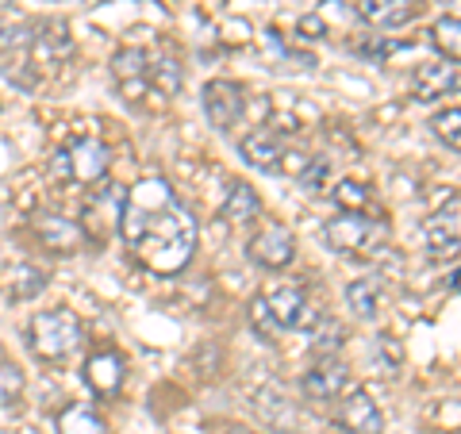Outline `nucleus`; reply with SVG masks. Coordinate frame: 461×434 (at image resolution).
<instances>
[{"instance_id": "ddd939ff", "label": "nucleus", "mask_w": 461, "mask_h": 434, "mask_svg": "<svg viewBox=\"0 0 461 434\" xmlns=\"http://www.w3.org/2000/svg\"><path fill=\"white\" fill-rule=\"evenodd\" d=\"M411 93H415L420 104L454 96L457 93V62H446V58H438V62H423L411 77Z\"/></svg>"}, {"instance_id": "2eb2a0df", "label": "nucleus", "mask_w": 461, "mask_h": 434, "mask_svg": "<svg viewBox=\"0 0 461 434\" xmlns=\"http://www.w3.org/2000/svg\"><path fill=\"white\" fill-rule=\"evenodd\" d=\"M85 384H89L93 396H100V400L120 396V388H123V357L115 350H96L89 361H85Z\"/></svg>"}, {"instance_id": "9d476101", "label": "nucleus", "mask_w": 461, "mask_h": 434, "mask_svg": "<svg viewBox=\"0 0 461 434\" xmlns=\"http://www.w3.org/2000/svg\"><path fill=\"white\" fill-rule=\"evenodd\" d=\"M346 384H350V369H346L339 357H320L304 377H300V393L315 403H330L346 393Z\"/></svg>"}, {"instance_id": "6ab92c4d", "label": "nucleus", "mask_w": 461, "mask_h": 434, "mask_svg": "<svg viewBox=\"0 0 461 434\" xmlns=\"http://www.w3.org/2000/svg\"><path fill=\"white\" fill-rule=\"evenodd\" d=\"M0 288H5V296L16 300V303L35 300L42 288H47V273H42L39 266H32V262H20V266L0 273Z\"/></svg>"}, {"instance_id": "7ed1b4c3", "label": "nucleus", "mask_w": 461, "mask_h": 434, "mask_svg": "<svg viewBox=\"0 0 461 434\" xmlns=\"http://www.w3.org/2000/svg\"><path fill=\"white\" fill-rule=\"evenodd\" d=\"M85 330L81 320L69 308H50V312H39L32 327H27V342L42 361H66L69 354L81 346Z\"/></svg>"}, {"instance_id": "dca6fc26", "label": "nucleus", "mask_w": 461, "mask_h": 434, "mask_svg": "<svg viewBox=\"0 0 461 434\" xmlns=\"http://www.w3.org/2000/svg\"><path fill=\"white\" fill-rule=\"evenodd\" d=\"M239 154L247 158V166H254V169L277 173L281 154H285V139L277 131H269V127H258V131H250L239 142Z\"/></svg>"}, {"instance_id": "2f4dec72", "label": "nucleus", "mask_w": 461, "mask_h": 434, "mask_svg": "<svg viewBox=\"0 0 461 434\" xmlns=\"http://www.w3.org/2000/svg\"><path fill=\"white\" fill-rule=\"evenodd\" d=\"M250 320H254V330L262 335V330H277V323H273V315L266 308V296H254L250 300Z\"/></svg>"}, {"instance_id": "39448f33", "label": "nucleus", "mask_w": 461, "mask_h": 434, "mask_svg": "<svg viewBox=\"0 0 461 434\" xmlns=\"http://www.w3.org/2000/svg\"><path fill=\"white\" fill-rule=\"evenodd\" d=\"M54 169L66 173V177L77 181V185H100L112 169V150L100 139H74L62 154H58Z\"/></svg>"}, {"instance_id": "cd10ccee", "label": "nucleus", "mask_w": 461, "mask_h": 434, "mask_svg": "<svg viewBox=\"0 0 461 434\" xmlns=\"http://www.w3.org/2000/svg\"><path fill=\"white\" fill-rule=\"evenodd\" d=\"M23 393V369L12 366V361H0V408L16 403Z\"/></svg>"}, {"instance_id": "a878e982", "label": "nucleus", "mask_w": 461, "mask_h": 434, "mask_svg": "<svg viewBox=\"0 0 461 434\" xmlns=\"http://www.w3.org/2000/svg\"><path fill=\"white\" fill-rule=\"evenodd\" d=\"M457 127H461V108H454V104L430 120V131H435V139L446 142V147H450L454 154L461 150V131H457Z\"/></svg>"}, {"instance_id": "423d86ee", "label": "nucleus", "mask_w": 461, "mask_h": 434, "mask_svg": "<svg viewBox=\"0 0 461 434\" xmlns=\"http://www.w3.org/2000/svg\"><path fill=\"white\" fill-rule=\"evenodd\" d=\"M200 104H204V115L215 131H230L239 120H242V108H247V96H242V85L239 81H227V77H212L200 93Z\"/></svg>"}, {"instance_id": "c85d7f7f", "label": "nucleus", "mask_w": 461, "mask_h": 434, "mask_svg": "<svg viewBox=\"0 0 461 434\" xmlns=\"http://www.w3.org/2000/svg\"><path fill=\"white\" fill-rule=\"evenodd\" d=\"M335 204L342 212H362L369 204V189H366V185H357V181H342L335 189Z\"/></svg>"}, {"instance_id": "bb28decb", "label": "nucleus", "mask_w": 461, "mask_h": 434, "mask_svg": "<svg viewBox=\"0 0 461 434\" xmlns=\"http://www.w3.org/2000/svg\"><path fill=\"white\" fill-rule=\"evenodd\" d=\"M277 411H285V415H296V408L285 400V393H281L277 384H273V388H262V393H258V415H262L266 423L273 427V423H277Z\"/></svg>"}, {"instance_id": "5701e85b", "label": "nucleus", "mask_w": 461, "mask_h": 434, "mask_svg": "<svg viewBox=\"0 0 461 434\" xmlns=\"http://www.w3.org/2000/svg\"><path fill=\"white\" fill-rule=\"evenodd\" d=\"M342 342H346V327L320 312V320L312 323V350H315V357H335V350Z\"/></svg>"}, {"instance_id": "393cba45", "label": "nucleus", "mask_w": 461, "mask_h": 434, "mask_svg": "<svg viewBox=\"0 0 461 434\" xmlns=\"http://www.w3.org/2000/svg\"><path fill=\"white\" fill-rule=\"evenodd\" d=\"M147 81L162 96H177L181 93V66L173 62V58H158L154 66H147Z\"/></svg>"}, {"instance_id": "7c9ffc66", "label": "nucleus", "mask_w": 461, "mask_h": 434, "mask_svg": "<svg viewBox=\"0 0 461 434\" xmlns=\"http://www.w3.org/2000/svg\"><path fill=\"white\" fill-rule=\"evenodd\" d=\"M308 162H312V158H308L304 150H288V147H285V154H281V166H277V173H285V177H300V173L308 169Z\"/></svg>"}, {"instance_id": "f03ea898", "label": "nucleus", "mask_w": 461, "mask_h": 434, "mask_svg": "<svg viewBox=\"0 0 461 434\" xmlns=\"http://www.w3.org/2000/svg\"><path fill=\"white\" fill-rule=\"evenodd\" d=\"M323 242L335 254L350 258H377L388 246V227L381 220H369L366 212H339L335 220H327Z\"/></svg>"}, {"instance_id": "4468645a", "label": "nucleus", "mask_w": 461, "mask_h": 434, "mask_svg": "<svg viewBox=\"0 0 461 434\" xmlns=\"http://www.w3.org/2000/svg\"><path fill=\"white\" fill-rule=\"evenodd\" d=\"M147 66H150V58H147V50H142V47H123V50H115V58H112V77H115V85L123 89L127 100H139L142 93L150 89Z\"/></svg>"}, {"instance_id": "f8f14e48", "label": "nucleus", "mask_w": 461, "mask_h": 434, "mask_svg": "<svg viewBox=\"0 0 461 434\" xmlns=\"http://www.w3.org/2000/svg\"><path fill=\"white\" fill-rule=\"evenodd\" d=\"M32 231L50 254H77L81 246H89L81 235V227L74 220H66V215H58V212H39L32 220Z\"/></svg>"}, {"instance_id": "473e14b6", "label": "nucleus", "mask_w": 461, "mask_h": 434, "mask_svg": "<svg viewBox=\"0 0 461 434\" xmlns=\"http://www.w3.org/2000/svg\"><path fill=\"white\" fill-rule=\"evenodd\" d=\"M296 32L304 35V39H323L327 35V23H323V16H304L296 23Z\"/></svg>"}, {"instance_id": "1a4fd4ad", "label": "nucleus", "mask_w": 461, "mask_h": 434, "mask_svg": "<svg viewBox=\"0 0 461 434\" xmlns=\"http://www.w3.org/2000/svg\"><path fill=\"white\" fill-rule=\"evenodd\" d=\"M266 308L273 315V323H277V330H312V323L320 320V312L308 303L304 296V288H293V285H285L277 288L273 296H266Z\"/></svg>"}, {"instance_id": "20e7f679", "label": "nucleus", "mask_w": 461, "mask_h": 434, "mask_svg": "<svg viewBox=\"0 0 461 434\" xmlns=\"http://www.w3.org/2000/svg\"><path fill=\"white\" fill-rule=\"evenodd\" d=\"M123 200H127V189H123V185H100V189H93L89 196H85L81 215H77V227H81L85 242L104 246L112 235H120Z\"/></svg>"}, {"instance_id": "f3484780", "label": "nucleus", "mask_w": 461, "mask_h": 434, "mask_svg": "<svg viewBox=\"0 0 461 434\" xmlns=\"http://www.w3.org/2000/svg\"><path fill=\"white\" fill-rule=\"evenodd\" d=\"M427 235V250L435 258H454L457 254V239H461V223H457V200H450V208L435 212L423 227Z\"/></svg>"}, {"instance_id": "c756f323", "label": "nucleus", "mask_w": 461, "mask_h": 434, "mask_svg": "<svg viewBox=\"0 0 461 434\" xmlns=\"http://www.w3.org/2000/svg\"><path fill=\"white\" fill-rule=\"evenodd\" d=\"M327 169H330V166H327V158H312V162H308V169H304V173H300V177H296V181H300V185H304V189H308V193H315V189H320V185L327 181Z\"/></svg>"}, {"instance_id": "a211bd4d", "label": "nucleus", "mask_w": 461, "mask_h": 434, "mask_svg": "<svg viewBox=\"0 0 461 434\" xmlns=\"http://www.w3.org/2000/svg\"><path fill=\"white\" fill-rule=\"evenodd\" d=\"M357 16H362L369 27H403L420 16V0H362V8H357Z\"/></svg>"}, {"instance_id": "b1692460", "label": "nucleus", "mask_w": 461, "mask_h": 434, "mask_svg": "<svg viewBox=\"0 0 461 434\" xmlns=\"http://www.w3.org/2000/svg\"><path fill=\"white\" fill-rule=\"evenodd\" d=\"M430 42L442 50L446 62H457L461 58V23H457V16H442L435 27H430Z\"/></svg>"}, {"instance_id": "412c9836", "label": "nucleus", "mask_w": 461, "mask_h": 434, "mask_svg": "<svg viewBox=\"0 0 461 434\" xmlns=\"http://www.w3.org/2000/svg\"><path fill=\"white\" fill-rule=\"evenodd\" d=\"M258 212H262V200H258V193L250 189L247 181H230L227 185V200L220 208V220H227V223H250V220H258Z\"/></svg>"}, {"instance_id": "6e6552de", "label": "nucleus", "mask_w": 461, "mask_h": 434, "mask_svg": "<svg viewBox=\"0 0 461 434\" xmlns=\"http://www.w3.org/2000/svg\"><path fill=\"white\" fill-rule=\"evenodd\" d=\"M339 427L350 430V434H381L384 430V415L381 408L373 403V396L366 393V388H346V393L339 396Z\"/></svg>"}, {"instance_id": "4be33fe9", "label": "nucleus", "mask_w": 461, "mask_h": 434, "mask_svg": "<svg viewBox=\"0 0 461 434\" xmlns=\"http://www.w3.org/2000/svg\"><path fill=\"white\" fill-rule=\"evenodd\" d=\"M54 430L58 434H108L104 419H100L93 408H85V403H69V408L58 411Z\"/></svg>"}, {"instance_id": "0eeeda50", "label": "nucleus", "mask_w": 461, "mask_h": 434, "mask_svg": "<svg viewBox=\"0 0 461 434\" xmlns=\"http://www.w3.org/2000/svg\"><path fill=\"white\" fill-rule=\"evenodd\" d=\"M247 254H250V262H258L262 269H285V266H293V258H296V239L288 227L266 223L262 231L250 235Z\"/></svg>"}, {"instance_id": "f257e3e1", "label": "nucleus", "mask_w": 461, "mask_h": 434, "mask_svg": "<svg viewBox=\"0 0 461 434\" xmlns=\"http://www.w3.org/2000/svg\"><path fill=\"white\" fill-rule=\"evenodd\" d=\"M120 235L131 246L135 262L158 277H173L193 262L196 250V215L189 204L173 193V185L162 177H147L135 189H127Z\"/></svg>"}, {"instance_id": "aec40b11", "label": "nucleus", "mask_w": 461, "mask_h": 434, "mask_svg": "<svg viewBox=\"0 0 461 434\" xmlns=\"http://www.w3.org/2000/svg\"><path fill=\"white\" fill-rule=\"evenodd\" d=\"M342 296H346V308L354 312V320L369 323V320H377V312L384 303V288H381L377 277H357V281L346 285Z\"/></svg>"}, {"instance_id": "9b49d317", "label": "nucleus", "mask_w": 461, "mask_h": 434, "mask_svg": "<svg viewBox=\"0 0 461 434\" xmlns=\"http://www.w3.org/2000/svg\"><path fill=\"white\" fill-rule=\"evenodd\" d=\"M69 50H74V42H69V27L62 20H42V23L32 27V47H27V58H32L39 69L66 62Z\"/></svg>"}]
</instances>
